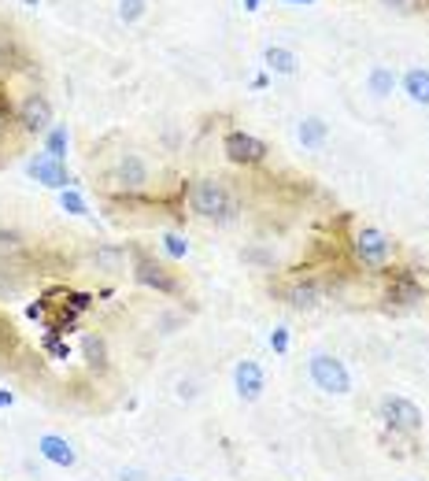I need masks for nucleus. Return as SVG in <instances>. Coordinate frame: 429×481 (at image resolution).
<instances>
[{"label": "nucleus", "mask_w": 429, "mask_h": 481, "mask_svg": "<svg viewBox=\"0 0 429 481\" xmlns=\"http://www.w3.org/2000/svg\"><path fill=\"white\" fill-rule=\"evenodd\" d=\"M189 211H193L196 219H207V223L226 226V223L237 219L241 204H237L234 189L226 185V178L207 175V178H196V182L189 185Z\"/></svg>", "instance_id": "1"}, {"label": "nucleus", "mask_w": 429, "mask_h": 481, "mask_svg": "<svg viewBox=\"0 0 429 481\" xmlns=\"http://www.w3.org/2000/svg\"><path fill=\"white\" fill-rule=\"evenodd\" d=\"M352 256L359 266H366V271H385V266L396 259V241L378 226H359L352 237Z\"/></svg>", "instance_id": "2"}, {"label": "nucleus", "mask_w": 429, "mask_h": 481, "mask_svg": "<svg viewBox=\"0 0 429 481\" xmlns=\"http://www.w3.org/2000/svg\"><path fill=\"white\" fill-rule=\"evenodd\" d=\"M307 374H311L314 389H322L326 396H348L352 393V374H348V366L337 356H330V352H314L307 359Z\"/></svg>", "instance_id": "3"}, {"label": "nucleus", "mask_w": 429, "mask_h": 481, "mask_svg": "<svg viewBox=\"0 0 429 481\" xmlns=\"http://www.w3.org/2000/svg\"><path fill=\"white\" fill-rule=\"evenodd\" d=\"M130 256H134V282H137V286L155 289V293H164V296H178V293H182V282H178L175 271H167V263L152 259V256L141 252V248H130Z\"/></svg>", "instance_id": "4"}, {"label": "nucleus", "mask_w": 429, "mask_h": 481, "mask_svg": "<svg viewBox=\"0 0 429 481\" xmlns=\"http://www.w3.org/2000/svg\"><path fill=\"white\" fill-rule=\"evenodd\" d=\"M15 126H19V134H26V137H45L52 126H56V112H52V100L45 96V93H26L23 100H19V108H15Z\"/></svg>", "instance_id": "5"}, {"label": "nucleus", "mask_w": 429, "mask_h": 481, "mask_svg": "<svg viewBox=\"0 0 429 481\" xmlns=\"http://www.w3.org/2000/svg\"><path fill=\"white\" fill-rule=\"evenodd\" d=\"M107 182H112V189H115V193L134 196V193L148 189L152 175H148V164H145V159H141L137 152H123V155L115 159V167L107 171Z\"/></svg>", "instance_id": "6"}, {"label": "nucleus", "mask_w": 429, "mask_h": 481, "mask_svg": "<svg viewBox=\"0 0 429 481\" xmlns=\"http://www.w3.org/2000/svg\"><path fill=\"white\" fill-rule=\"evenodd\" d=\"M378 415H382V422L389 426L393 434L414 437V434L422 430V411H418V404H411L407 396H382Z\"/></svg>", "instance_id": "7"}, {"label": "nucleus", "mask_w": 429, "mask_h": 481, "mask_svg": "<svg viewBox=\"0 0 429 481\" xmlns=\"http://www.w3.org/2000/svg\"><path fill=\"white\" fill-rule=\"evenodd\" d=\"M223 152L234 167H259L263 159H266V141H259L255 134H244V130H230L223 137Z\"/></svg>", "instance_id": "8"}, {"label": "nucleus", "mask_w": 429, "mask_h": 481, "mask_svg": "<svg viewBox=\"0 0 429 481\" xmlns=\"http://www.w3.org/2000/svg\"><path fill=\"white\" fill-rule=\"evenodd\" d=\"M26 175H30L34 182H41L45 189H56V193L75 189V178H71V171H67L64 159H52V155H45V152H37L30 164H26Z\"/></svg>", "instance_id": "9"}, {"label": "nucleus", "mask_w": 429, "mask_h": 481, "mask_svg": "<svg viewBox=\"0 0 429 481\" xmlns=\"http://www.w3.org/2000/svg\"><path fill=\"white\" fill-rule=\"evenodd\" d=\"M385 271H389V266H385ZM385 300L393 307H414L418 300H425V289H422V282L407 271V266H393L389 286H385Z\"/></svg>", "instance_id": "10"}, {"label": "nucleus", "mask_w": 429, "mask_h": 481, "mask_svg": "<svg viewBox=\"0 0 429 481\" xmlns=\"http://www.w3.org/2000/svg\"><path fill=\"white\" fill-rule=\"evenodd\" d=\"M278 296L296 311H311V307H318L322 300H326V286H322L318 278H293L289 286L278 289Z\"/></svg>", "instance_id": "11"}, {"label": "nucleus", "mask_w": 429, "mask_h": 481, "mask_svg": "<svg viewBox=\"0 0 429 481\" xmlns=\"http://www.w3.org/2000/svg\"><path fill=\"white\" fill-rule=\"evenodd\" d=\"M234 389H237V396H241L244 404H255V400L263 396L266 378H263V366H259L255 359H241V363L234 366Z\"/></svg>", "instance_id": "12"}, {"label": "nucleus", "mask_w": 429, "mask_h": 481, "mask_svg": "<svg viewBox=\"0 0 429 481\" xmlns=\"http://www.w3.org/2000/svg\"><path fill=\"white\" fill-rule=\"evenodd\" d=\"M37 452H41V459H48L52 466H60V470H71V466L78 463L75 445H71L67 437H60V434H45V437H37Z\"/></svg>", "instance_id": "13"}, {"label": "nucleus", "mask_w": 429, "mask_h": 481, "mask_svg": "<svg viewBox=\"0 0 429 481\" xmlns=\"http://www.w3.org/2000/svg\"><path fill=\"white\" fill-rule=\"evenodd\" d=\"M82 352H85V366L96 374V378H104V374L112 370V363H107V341L100 334H85Z\"/></svg>", "instance_id": "14"}, {"label": "nucleus", "mask_w": 429, "mask_h": 481, "mask_svg": "<svg viewBox=\"0 0 429 481\" xmlns=\"http://www.w3.org/2000/svg\"><path fill=\"white\" fill-rule=\"evenodd\" d=\"M400 85H404V93H407L414 104L429 108V67H411V71H404Z\"/></svg>", "instance_id": "15"}, {"label": "nucleus", "mask_w": 429, "mask_h": 481, "mask_svg": "<svg viewBox=\"0 0 429 481\" xmlns=\"http://www.w3.org/2000/svg\"><path fill=\"white\" fill-rule=\"evenodd\" d=\"M89 263L96 266L100 275H115V271H123V263H126V248H119V245H96V252L89 256Z\"/></svg>", "instance_id": "16"}, {"label": "nucleus", "mask_w": 429, "mask_h": 481, "mask_svg": "<svg viewBox=\"0 0 429 481\" xmlns=\"http://www.w3.org/2000/svg\"><path fill=\"white\" fill-rule=\"evenodd\" d=\"M263 64L266 71H274V75H296L300 60H296V52L293 48H282V45H271L263 52Z\"/></svg>", "instance_id": "17"}, {"label": "nucleus", "mask_w": 429, "mask_h": 481, "mask_svg": "<svg viewBox=\"0 0 429 481\" xmlns=\"http://www.w3.org/2000/svg\"><path fill=\"white\" fill-rule=\"evenodd\" d=\"M296 137H300L304 148H322V145H326V137H330V126L322 123L318 115H307V119H300Z\"/></svg>", "instance_id": "18"}, {"label": "nucleus", "mask_w": 429, "mask_h": 481, "mask_svg": "<svg viewBox=\"0 0 429 481\" xmlns=\"http://www.w3.org/2000/svg\"><path fill=\"white\" fill-rule=\"evenodd\" d=\"M12 67H23V48L12 26H0V71H12Z\"/></svg>", "instance_id": "19"}, {"label": "nucleus", "mask_w": 429, "mask_h": 481, "mask_svg": "<svg viewBox=\"0 0 429 481\" xmlns=\"http://www.w3.org/2000/svg\"><path fill=\"white\" fill-rule=\"evenodd\" d=\"M366 89H370L374 96H378V100L389 96V93L396 89V71H389V67H382V64H378V67H370V75H366Z\"/></svg>", "instance_id": "20"}, {"label": "nucleus", "mask_w": 429, "mask_h": 481, "mask_svg": "<svg viewBox=\"0 0 429 481\" xmlns=\"http://www.w3.org/2000/svg\"><path fill=\"white\" fill-rule=\"evenodd\" d=\"M67 145H71V134H67V126H52L48 134H45V155H52V159H64L67 164Z\"/></svg>", "instance_id": "21"}, {"label": "nucleus", "mask_w": 429, "mask_h": 481, "mask_svg": "<svg viewBox=\"0 0 429 481\" xmlns=\"http://www.w3.org/2000/svg\"><path fill=\"white\" fill-rule=\"evenodd\" d=\"M23 293V282H19V271H12L8 263H0V300H15Z\"/></svg>", "instance_id": "22"}, {"label": "nucleus", "mask_w": 429, "mask_h": 481, "mask_svg": "<svg viewBox=\"0 0 429 481\" xmlns=\"http://www.w3.org/2000/svg\"><path fill=\"white\" fill-rule=\"evenodd\" d=\"M60 207L67 211V215H89V204H85V196L78 189H64L60 193Z\"/></svg>", "instance_id": "23"}, {"label": "nucleus", "mask_w": 429, "mask_h": 481, "mask_svg": "<svg viewBox=\"0 0 429 481\" xmlns=\"http://www.w3.org/2000/svg\"><path fill=\"white\" fill-rule=\"evenodd\" d=\"M15 130V108H12V100L5 96V89H0V145H5V137Z\"/></svg>", "instance_id": "24"}, {"label": "nucleus", "mask_w": 429, "mask_h": 481, "mask_svg": "<svg viewBox=\"0 0 429 481\" xmlns=\"http://www.w3.org/2000/svg\"><path fill=\"white\" fill-rule=\"evenodd\" d=\"M41 348H45L52 359H71V348H67V341H64L60 334H45V337H41Z\"/></svg>", "instance_id": "25"}, {"label": "nucleus", "mask_w": 429, "mask_h": 481, "mask_svg": "<svg viewBox=\"0 0 429 481\" xmlns=\"http://www.w3.org/2000/svg\"><path fill=\"white\" fill-rule=\"evenodd\" d=\"M148 12V0H119V19L123 23H137Z\"/></svg>", "instance_id": "26"}, {"label": "nucleus", "mask_w": 429, "mask_h": 481, "mask_svg": "<svg viewBox=\"0 0 429 481\" xmlns=\"http://www.w3.org/2000/svg\"><path fill=\"white\" fill-rule=\"evenodd\" d=\"M164 252H167L171 259H185V256H189V241H185L182 234H164Z\"/></svg>", "instance_id": "27"}, {"label": "nucleus", "mask_w": 429, "mask_h": 481, "mask_svg": "<svg viewBox=\"0 0 429 481\" xmlns=\"http://www.w3.org/2000/svg\"><path fill=\"white\" fill-rule=\"evenodd\" d=\"M271 348H274V356H285L289 352V330L285 326H274L271 330Z\"/></svg>", "instance_id": "28"}, {"label": "nucleus", "mask_w": 429, "mask_h": 481, "mask_svg": "<svg viewBox=\"0 0 429 481\" xmlns=\"http://www.w3.org/2000/svg\"><path fill=\"white\" fill-rule=\"evenodd\" d=\"M0 248H8V252H19L23 248V237L15 230H0Z\"/></svg>", "instance_id": "29"}, {"label": "nucleus", "mask_w": 429, "mask_h": 481, "mask_svg": "<svg viewBox=\"0 0 429 481\" xmlns=\"http://www.w3.org/2000/svg\"><path fill=\"white\" fill-rule=\"evenodd\" d=\"M119 481H145V470H123Z\"/></svg>", "instance_id": "30"}, {"label": "nucleus", "mask_w": 429, "mask_h": 481, "mask_svg": "<svg viewBox=\"0 0 429 481\" xmlns=\"http://www.w3.org/2000/svg\"><path fill=\"white\" fill-rule=\"evenodd\" d=\"M15 404V393L12 389H0V407H12Z\"/></svg>", "instance_id": "31"}, {"label": "nucleus", "mask_w": 429, "mask_h": 481, "mask_svg": "<svg viewBox=\"0 0 429 481\" xmlns=\"http://www.w3.org/2000/svg\"><path fill=\"white\" fill-rule=\"evenodd\" d=\"M382 5H385V8H400V12H404V8L411 5V0H382Z\"/></svg>", "instance_id": "32"}, {"label": "nucleus", "mask_w": 429, "mask_h": 481, "mask_svg": "<svg viewBox=\"0 0 429 481\" xmlns=\"http://www.w3.org/2000/svg\"><path fill=\"white\" fill-rule=\"evenodd\" d=\"M244 8H248V12H255V8H259V0H244Z\"/></svg>", "instance_id": "33"}, {"label": "nucleus", "mask_w": 429, "mask_h": 481, "mask_svg": "<svg viewBox=\"0 0 429 481\" xmlns=\"http://www.w3.org/2000/svg\"><path fill=\"white\" fill-rule=\"evenodd\" d=\"M285 5H314V0H285Z\"/></svg>", "instance_id": "34"}, {"label": "nucleus", "mask_w": 429, "mask_h": 481, "mask_svg": "<svg viewBox=\"0 0 429 481\" xmlns=\"http://www.w3.org/2000/svg\"><path fill=\"white\" fill-rule=\"evenodd\" d=\"M171 481H189V477H171Z\"/></svg>", "instance_id": "35"}]
</instances>
